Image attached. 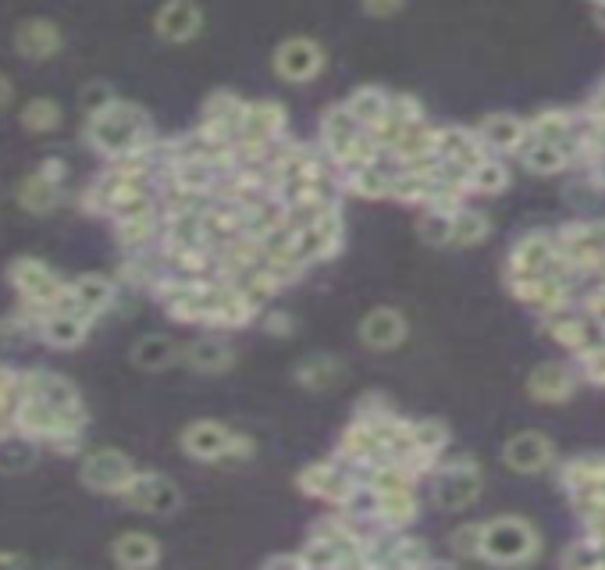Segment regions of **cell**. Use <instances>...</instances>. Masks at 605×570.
<instances>
[{
  "instance_id": "obj_1",
  "label": "cell",
  "mask_w": 605,
  "mask_h": 570,
  "mask_svg": "<svg viewBox=\"0 0 605 570\" xmlns=\"http://www.w3.org/2000/svg\"><path fill=\"white\" fill-rule=\"evenodd\" d=\"M86 140L94 143L97 154L111 157L114 164H132V168H150V157L157 150L146 111L118 97L100 111L86 114Z\"/></svg>"
},
{
  "instance_id": "obj_2",
  "label": "cell",
  "mask_w": 605,
  "mask_h": 570,
  "mask_svg": "<svg viewBox=\"0 0 605 570\" xmlns=\"http://www.w3.org/2000/svg\"><path fill=\"white\" fill-rule=\"evenodd\" d=\"M481 557L492 563H527L538 557V531L517 517L481 524Z\"/></svg>"
},
{
  "instance_id": "obj_3",
  "label": "cell",
  "mask_w": 605,
  "mask_h": 570,
  "mask_svg": "<svg viewBox=\"0 0 605 570\" xmlns=\"http://www.w3.org/2000/svg\"><path fill=\"white\" fill-rule=\"evenodd\" d=\"M8 282L14 285L25 304H40V307H57L61 296H65L68 282H61V275L51 264H43L36 257H19L8 264Z\"/></svg>"
},
{
  "instance_id": "obj_4",
  "label": "cell",
  "mask_w": 605,
  "mask_h": 570,
  "mask_svg": "<svg viewBox=\"0 0 605 570\" xmlns=\"http://www.w3.org/2000/svg\"><path fill=\"white\" fill-rule=\"evenodd\" d=\"M118 496L125 500L132 509H140V514H154V517L175 514L178 503H182L178 485L172 482L168 474H161V471H135L129 478V485L121 489Z\"/></svg>"
},
{
  "instance_id": "obj_5",
  "label": "cell",
  "mask_w": 605,
  "mask_h": 570,
  "mask_svg": "<svg viewBox=\"0 0 605 570\" xmlns=\"http://www.w3.org/2000/svg\"><path fill=\"white\" fill-rule=\"evenodd\" d=\"M271 65H275V75L282 83H293V86H302V83H314L317 75L324 72L328 57H324V47L310 36H289L278 43L275 57H271Z\"/></svg>"
},
{
  "instance_id": "obj_6",
  "label": "cell",
  "mask_w": 605,
  "mask_h": 570,
  "mask_svg": "<svg viewBox=\"0 0 605 570\" xmlns=\"http://www.w3.org/2000/svg\"><path fill=\"white\" fill-rule=\"evenodd\" d=\"M132 474H135V463L121 453V449H111V446L89 449L79 468L82 485L89 492H100V496H118V492L129 485Z\"/></svg>"
},
{
  "instance_id": "obj_7",
  "label": "cell",
  "mask_w": 605,
  "mask_h": 570,
  "mask_svg": "<svg viewBox=\"0 0 605 570\" xmlns=\"http://www.w3.org/2000/svg\"><path fill=\"white\" fill-rule=\"evenodd\" d=\"M22 396H33L40 403H47L57 414H65L68 421L75 425H86V407H82V396L68 379L51 371H22Z\"/></svg>"
},
{
  "instance_id": "obj_8",
  "label": "cell",
  "mask_w": 605,
  "mask_h": 570,
  "mask_svg": "<svg viewBox=\"0 0 605 570\" xmlns=\"http://www.w3.org/2000/svg\"><path fill=\"white\" fill-rule=\"evenodd\" d=\"M481 496V468L471 457L449 460L435 478V506L466 509Z\"/></svg>"
},
{
  "instance_id": "obj_9",
  "label": "cell",
  "mask_w": 605,
  "mask_h": 570,
  "mask_svg": "<svg viewBox=\"0 0 605 570\" xmlns=\"http://www.w3.org/2000/svg\"><path fill=\"white\" fill-rule=\"evenodd\" d=\"M360 478L350 471V463L342 460H321V463H310V468H302L296 485L302 496H314V500H324L331 506H339L345 496L353 492V485Z\"/></svg>"
},
{
  "instance_id": "obj_10",
  "label": "cell",
  "mask_w": 605,
  "mask_h": 570,
  "mask_svg": "<svg viewBox=\"0 0 605 570\" xmlns=\"http://www.w3.org/2000/svg\"><path fill=\"white\" fill-rule=\"evenodd\" d=\"M339 246H342V215H339V207H328V211L317 218L314 224L293 232V257L302 267L314 264V261H328Z\"/></svg>"
},
{
  "instance_id": "obj_11",
  "label": "cell",
  "mask_w": 605,
  "mask_h": 570,
  "mask_svg": "<svg viewBox=\"0 0 605 570\" xmlns=\"http://www.w3.org/2000/svg\"><path fill=\"white\" fill-rule=\"evenodd\" d=\"M232 439H235V431L229 425L215 421V417H204V421H193V425L182 428L178 446H182V453H186L189 460L224 463V453H229Z\"/></svg>"
},
{
  "instance_id": "obj_12",
  "label": "cell",
  "mask_w": 605,
  "mask_h": 570,
  "mask_svg": "<svg viewBox=\"0 0 605 570\" xmlns=\"http://www.w3.org/2000/svg\"><path fill=\"white\" fill-rule=\"evenodd\" d=\"M114 293H118V285L108 275H79L75 282H68V289H65V296H61L57 307L75 310V314H82V318L97 321L100 314L114 304Z\"/></svg>"
},
{
  "instance_id": "obj_13",
  "label": "cell",
  "mask_w": 605,
  "mask_h": 570,
  "mask_svg": "<svg viewBox=\"0 0 605 570\" xmlns=\"http://www.w3.org/2000/svg\"><path fill=\"white\" fill-rule=\"evenodd\" d=\"M154 29L168 43H189L204 33V11L196 0H164L154 14Z\"/></svg>"
},
{
  "instance_id": "obj_14",
  "label": "cell",
  "mask_w": 605,
  "mask_h": 570,
  "mask_svg": "<svg viewBox=\"0 0 605 570\" xmlns=\"http://www.w3.org/2000/svg\"><path fill=\"white\" fill-rule=\"evenodd\" d=\"M406 332H410V328H406V318L396 307H374L371 314H363V321L356 328V336H360L363 347L377 350V353L399 350Z\"/></svg>"
},
{
  "instance_id": "obj_15",
  "label": "cell",
  "mask_w": 605,
  "mask_h": 570,
  "mask_svg": "<svg viewBox=\"0 0 605 570\" xmlns=\"http://www.w3.org/2000/svg\"><path fill=\"white\" fill-rule=\"evenodd\" d=\"M242 111H246V103L235 94H224V89L221 94H210L204 103V122L196 132H204L207 140H218V143H235Z\"/></svg>"
},
{
  "instance_id": "obj_16",
  "label": "cell",
  "mask_w": 605,
  "mask_h": 570,
  "mask_svg": "<svg viewBox=\"0 0 605 570\" xmlns=\"http://www.w3.org/2000/svg\"><path fill=\"white\" fill-rule=\"evenodd\" d=\"M65 47V36H61V29L47 19H25L14 25V51L25 62H51V57Z\"/></svg>"
},
{
  "instance_id": "obj_17",
  "label": "cell",
  "mask_w": 605,
  "mask_h": 570,
  "mask_svg": "<svg viewBox=\"0 0 605 570\" xmlns=\"http://www.w3.org/2000/svg\"><path fill=\"white\" fill-rule=\"evenodd\" d=\"M360 136H363V129L353 122V114L345 111L342 103H336V108H328L321 114V146L331 164H342L350 157Z\"/></svg>"
},
{
  "instance_id": "obj_18",
  "label": "cell",
  "mask_w": 605,
  "mask_h": 570,
  "mask_svg": "<svg viewBox=\"0 0 605 570\" xmlns=\"http://www.w3.org/2000/svg\"><path fill=\"white\" fill-rule=\"evenodd\" d=\"M89 325L94 321L82 318V314L65 310V307H51L47 314H43V321L36 325V332L54 350H75V347H82V339L89 336Z\"/></svg>"
},
{
  "instance_id": "obj_19",
  "label": "cell",
  "mask_w": 605,
  "mask_h": 570,
  "mask_svg": "<svg viewBox=\"0 0 605 570\" xmlns=\"http://www.w3.org/2000/svg\"><path fill=\"white\" fill-rule=\"evenodd\" d=\"M178 360L193 371L221 374L235 364V350L221 336H200V339L186 342V347H178Z\"/></svg>"
},
{
  "instance_id": "obj_20",
  "label": "cell",
  "mask_w": 605,
  "mask_h": 570,
  "mask_svg": "<svg viewBox=\"0 0 605 570\" xmlns=\"http://www.w3.org/2000/svg\"><path fill=\"white\" fill-rule=\"evenodd\" d=\"M556 257L552 235L544 232H527L517 239V246L509 250V275H544V267Z\"/></svg>"
},
{
  "instance_id": "obj_21",
  "label": "cell",
  "mask_w": 605,
  "mask_h": 570,
  "mask_svg": "<svg viewBox=\"0 0 605 570\" xmlns=\"http://www.w3.org/2000/svg\"><path fill=\"white\" fill-rule=\"evenodd\" d=\"M477 140L488 146V154H520L527 140V122L513 114H488L477 129Z\"/></svg>"
},
{
  "instance_id": "obj_22",
  "label": "cell",
  "mask_w": 605,
  "mask_h": 570,
  "mask_svg": "<svg viewBox=\"0 0 605 570\" xmlns=\"http://www.w3.org/2000/svg\"><path fill=\"white\" fill-rule=\"evenodd\" d=\"M506 463L520 474H538L552 463V442L538 431H524L506 446Z\"/></svg>"
},
{
  "instance_id": "obj_23",
  "label": "cell",
  "mask_w": 605,
  "mask_h": 570,
  "mask_svg": "<svg viewBox=\"0 0 605 570\" xmlns=\"http://www.w3.org/2000/svg\"><path fill=\"white\" fill-rule=\"evenodd\" d=\"M111 560L125 570H146L161 563V542L146 531H125L114 538L111 546Z\"/></svg>"
},
{
  "instance_id": "obj_24",
  "label": "cell",
  "mask_w": 605,
  "mask_h": 570,
  "mask_svg": "<svg viewBox=\"0 0 605 570\" xmlns=\"http://www.w3.org/2000/svg\"><path fill=\"white\" fill-rule=\"evenodd\" d=\"M342 360L339 357H331V353H310V357H302L296 371H293V379L302 385V388H310V393H328V388H336L342 382Z\"/></svg>"
},
{
  "instance_id": "obj_25",
  "label": "cell",
  "mask_w": 605,
  "mask_h": 570,
  "mask_svg": "<svg viewBox=\"0 0 605 570\" xmlns=\"http://www.w3.org/2000/svg\"><path fill=\"white\" fill-rule=\"evenodd\" d=\"M420 514V503L414 496V489H388V492H377V509H374V520L382 524L388 531H399L406 524H414Z\"/></svg>"
},
{
  "instance_id": "obj_26",
  "label": "cell",
  "mask_w": 605,
  "mask_h": 570,
  "mask_svg": "<svg viewBox=\"0 0 605 570\" xmlns=\"http://www.w3.org/2000/svg\"><path fill=\"white\" fill-rule=\"evenodd\" d=\"M129 360H132V368H140V371H164L178 360V342L172 336H164V332L140 336L132 342Z\"/></svg>"
},
{
  "instance_id": "obj_27",
  "label": "cell",
  "mask_w": 605,
  "mask_h": 570,
  "mask_svg": "<svg viewBox=\"0 0 605 570\" xmlns=\"http://www.w3.org/2000/svg\"><path fill=\"white\" fill-rule=\"evenodd\" d=\"M573 388H578L573 374L559 364H541L531 379H527V393L538 403H566L573 396Z\"/></svg>"
},
{
  "instance_id": "obj_28",
  "label": "cell",
  "mask_w": 605,
  "mask_h": 570,
  "mask_svg": "<svg viewBox=\"0 0 605 570\" xmlns=\"http://www.w3.org/2000/svg\"><path fill=\"white\" fill-rule=\"evenodd\" d=\"M57 200H61V183H57V178L43 175L40 168L33 175L22 178V186H19L22 211H29V215H51L57 207Z\"/></svg>"
},
{
  "instance_id": "obj_29",
  "label": "cell",
  "mask_w": 605,
  "mask_h": 570,
  "mask_svg": "<svg viewBox=\"0 0 605 570\" xmlns=\"http://www.w3.org/2000/svg\"><path fill=\"white\" fill-rule=\"evenodd\" d=\"M392 175H396V168L388 172L382 161H374V164H363V168L350 172L342 183H345V189L356 193V197H363V200H388Z\"/></svg>"
},
{
  "instance_id": "obj_30",
  "label": "cell",
  "mask_w": 605,
  "mask_h": 570,
  "mask_svg": "<svg viewBox=\"0 0 605 570\" xmlns=\"http://www.w3.org/2000/svg\"><path fill=\"white\" fill-rule=\"evenodd\" d=\"M157 235H161V221H157V211L114 221V239H118V243L125 246L129 253H140V250H146L150 243H154Z\"/></svg>"
},
{
  "instance_id": "obj_31",
  "label": "cell",
  "mask_w": 605,
  "mask_h": 570,
  "mask_svg": "<svg viewBox=\"0 0 605 570\" xmlns=\"http://www.w3.org/2000/svg\"><path fill=\"white\" fill-rule=\"evenodd\" d=\"M492 235V221L484 211H474V207H460L452 211V239L449 246H477Z\"/></svg>"
},
{
  "instance_id": "obj_32",
  "label": "cell",
  "mask_w": 605,
  "mask_h": 570,
  "mask_svg": "<svg viewBox=\"0 0 605 570\" xmlns=\"http://www.w3.org/2000/svg\"><path fill=\"white\" fill-rule=\"evenodd\" d=\"M342 108L353 114V122H356L363 132H367V129L377 122V118L385 114V108H388V94H385V89H377V86H360L356 94H350V100H345Z\"/></svg>"
},
{
  "instance_id": "obj_33",
  "label": "cell",
  "mask_w": 605,
  "mask_h": 570,
  "mask_svg": "<svg viewBox=\"0 0 605 570\" xmlns=\"http://www.w3.org/2000/svg\"><path fill=\"white\" fill-rule=\"evenodd\" d=\"M36 463V442L25 439L22 431H4L0 435V471L4 474H22Z\"/></svg>"
},
{
  "instance_id": "obj_34",
  "label": "cell",
  "mask_w": 605,
  "mask_h": 570,
  "mask_svg": "<svg viewBox=\"0 0 605 570\" xmlns=\"http://www.w3.org/2000/svg\"><path fill=\"white\" fill-rule=\"evenodd\" d=\"M65 122V114H61V103L51 100V97H33L22 108V129L33 132V136H43V132H54Z\"/></svg>"
},
{
  "instance_id": "obj_35",
  "label": "cell",
  "mask_w": 605,
  "mask_h": 570,
  "mask_svg": "<svg viewBox=\"0 0 605 570\" xmlns=\"http://www.w3.org/2000/svg\"><path fill=\"white\" fill-rule=\"evenodd\" d=\"M527 136L541 143H563L573 136V114L570 111H541L527 122Z\"/></svg>"
},
{
  "instance_id": "obj_36",
  "label": "cell",
  "mask_w": 605,
  "mask_h": 570,
  "mask_svg": "<svg viewBox=\"0 0 605 570\" xmlns=\"http://www.w3.org/2000/svg\"><path fill=\"white\" fill-rule=\"evenodd\" d=\"M299 557H302V567H317V570H324V567H356V560L350 557V552H342L336 542H328V538H321V535H310V542L299 549Z\"/></svg>"
},
{
  "instance_id": "obj_37",
  "label": "cell",
  "mask_w": 605,
  "mask_h": 570,
  "mask_svg": "<svg viewBox=\"0 0 605 570\" xmlns=\"http://www.w3.org/2000/svg\"><path fill=\"white\" fill-rule=\"evenodd\" d=\"M506 186H509V172H506V164L495 157L481 161L471 172V193H488L492 197V193H503Z\"/></svg>"
},
{
  "instance_id": "obj_38",
  "label": "cell",
  "mask_w": 605,
  "mask_h": 570,
  "mask_svg": "<svg viewBox=\"0 0 605 570\" xmlns=\"http://www.w3.org/2000/svg\"><path fill=\"white\" fill-rule=\"evenodd\" d=\"M410 439H414V449H420V453L438 457L449 442V431L442 421H410Z\"/></svg>"
},
{
  "instance_id": "obj_39",
  "label": "cell",
  "mask_w": 605,
  "mask_h": 570,
  "mask_svg": "<svg viewBox=\"0 0 605 570\" xmlns=\"http://www.w3.org/2000/svg\"><path fill=\"white\" fill-rule=\"evenodd\" d=\"M417 232H420V239L428 246H449V239H452V215L428 207V215L417 221Z\"/></svg>"
},
{
  "instance_id": "obj_40",
  "label": "cell",
  "mask_w": 605,
  "mask_h": 570,
  "mask_svg": "<svg viewBox=\"0 0 605 570\" xmlns=\"http://www.w3.org/2000/svg\"><path fill=\"white\" fill-rule=\"evenodd\" d=\"M431 563V552L420 538H392L388 567H424Z\"/></svg>"
},
{
  "instance_id": "obj_41",
  "label": "cell",
  "mask_w": 605,
  "mask_h": 570,
  "mask_svg": "<svg viewBox=\"0 0 605 570\" xmlns=\"http://www.w3.org/2000/svg\"><path fill=\"white\" fill-rule=\"evenodd\" d=\"M549 332L556 342H563L566 350H587V325L581 318H559V314H552Z\"/></svg>"
},
{
  "instance_id": "obj_42",
  "label": "cell",
  "mask_w": 605,
  "mask_h": 570,
  "mask_svg": "<svg viewBox=\"0 0 605 570\" xmlns=\"http://www.w3.org/2000/svg\"><path fill=\"white\" fill-rule=\"evenodd\" d=\"M449 546L463 560L481 557V524H463V528H457L449 535Z\"/></svg>"
},
{
  "instance_id": "obj_43",
  "label": "cell",
  "mask_w": 605,
  "mask_h": 570,
  "mask_svg": "<svg viewBox=\"0 0 605 570\" xmlns=\"http://www.w3.org/2000/svg\"><path fill=\"white\" fill-rule=\"evenodd\" d=\"M578 563H584V567L595 563V567H598V563H602V560H598V542H595V546L573 542V546L566 549V557H563V567H578Z\"/></svg>"
},
{
  "instance_id": "obj_44",
  "label": "cell",
  "mask_w": 605,
  "mask_h": 570,
  "mask_svg": "<svg viewBox=\"0 0 605 570\" xmlns=\"http://www.w3.org/2000/svg\"><path fill=\"white\" fill-rule=\"evenodd\" d=\"M108 100H114L111 89L103 86V83H94V86H86V94H82V108H86V114H94V111H100Z\"/></svg>"
},
{
  "instance_id": "obj_45",
  "label": "cell",
  "mask_w": 605,
  "mask_h": 570,
  "mask_svg": "<svg viewBox=\"0 0 605 570\" xmlns=\"http://www.w3.org/2000/svg\"><path fill=\"white\" fill-rule=\"evenodd\" d=\"M264 328L267 332H275V336H289L296 325L285 310H271V314H264Z\"/></svg>"
},
{
  "instance_id": "obj_46",
  "label": "cell",
  "mask_w": 605,
  "mask_h": 570,
  "mask_svg": "<svg viewBox=\"0 0 605 570\" xmlns=\"http://www.w3.org/2000/svg\"><path fill=\"white\" fill-rule=\"evenodd\" d=\"M406 0H363V11L374 14V19H388V14H396Z\"/></svg>"
},
{
  "instance_id": "obj_47",
  "label": "cell",
  "mask_w": 605,
  "mask_h": 570,
  "mask_svg": "<svg viewBox=\"0 0 605 570\" xmlns=\"http://www.w3.org/2000/svg\"><path fill=\"white\" fill-rule=\"evenodd\" d=\"M267 570H275V567H302V557L296 552V557H289V552H278V557H267L264 560Z\"/></svg>"
},
{
  "instance_id": "obj_48",
  "label": "cell",
  "mask_w": 605,
  "mask_h": 570,
  "mask_svg": "<svg viewBox=\"0 0 605 570\" xmlns=\"http://www.w3.org/2000/svg\"><path fill=\"white\" fill-rule=\"evenodd\" d=\"M40 172H43V175H51V178H57V183H61V178H65V161L47 157V161L40 164Z\"/></svg>"
},
{
  "instance_id": "obj_49",
  "label": "cell",
  "mask_w": 605,
  "mask_h": 570,
  "mask_svg": "<svg viewBox=\"0 0 605 570\" xmlns=\"http://www.w3.org/2000/svg\"><path fill=\"white\" fill-rule=\"evenodd\" d=\"M11 97H14V86H11V79H8V75L0 72V111L8 108V103H11Z\"/></svg>"
},
{
  "instance_id": "obj_50",
  "label": "cell",
  "mask_w": 605,
  "mask_h": 570,
  "mask_svg": "<svg viewBox=\"0 0 605 570\" xmlns=\"http://www.w3.org/2000/svg\"><path fill=\"white\" fill-rule=\"evenodd\" d=\"M29 557L25 552H0V567H25Z\"/></svg>"
},
{
  "instance_id": "obj_51",
  "label": "cell",
  "mask_w": 605,
  "mask_h": 570,
  "mask_svg": "<svg viewBox=\"0 0 605 570\" xmlns=\"http://www.w3.org/2000/svg\"><path fill=\"white\" fill-rule=\"evenodd\" d=\"M592 235H595L598 250L605 253V221H595V224H592Z\"/></svg>"
},
{
  "instance_id": "obj_52",
  "label": "cell",
  "mask_w": 605,
  "mask_h": 570,
  "mask_svg": "<svg viewBox=\"0 0 605 570\" xmlns=\"http://www.w3.org/2000/svg\"><path fill=\"white\" fill-rule=\"evenodd\" d=\"M595 19H598V25L605 29V4H598V8H595Z\"/></svg>"
},
{
  "instance_id": "obj_53",
  "label": "cell",
  "mask_w": 605,
  "mask_h": 570,
  "mask_svg": "<svg viewBox=\"0 0 605 570\" xmlns=\"http://www.w3.org/2000/svg\"><path fill=\"white\" fill-rule=\"evenodd\" d=\"M8 374H11L8 368H0V385H4V379H8Z\"/></svg>"
},
{
  "instance_id": "obj_54",
  "label": "cell",
  "mask_w": 605,
  "mask_h": 570,
  "mask_svg": "<svg viewBox=\"0 0 605 570\" xmlns=\"http://www.w3.org/2000/svg\"><path fill=\"white\" fill-rule=\"evenodd\" d=\"M587 4H592V8H598V4H605V0H587Z\"/></svg>"
}]
</instances>
